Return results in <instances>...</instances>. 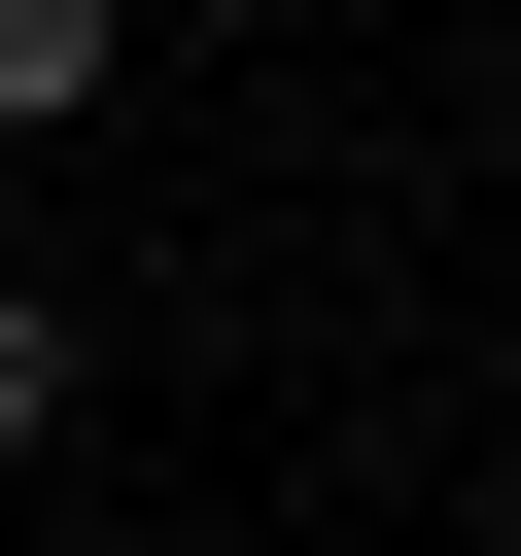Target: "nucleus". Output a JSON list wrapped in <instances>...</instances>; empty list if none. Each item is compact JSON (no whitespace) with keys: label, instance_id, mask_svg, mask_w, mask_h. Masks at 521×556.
Masks as SVG:
<instances>
[{"label":"nucleus","instance_id":"obj_1","mask_svg":"<svg viewBox=\"0 0 521 556\" xmlns=\"http://www.w3.org/2000/svg\"><path fill=\"white\" fill-rule=\"evenodd\" d=\"M104 70H139V0H0V139H69Z\"/></svg>","mask_w":521,"mask_h":556},{"label":"nucleus","instance_id":"obj_2","mask_svg":"<svg viewBox=\"0 0 521 556\" xmlns=\"http://www.w3.org/2000/svg\"><path fill=\"white\" fill-rule=\"evenodd\" d=\"M35 417H69V313H35V278H0V452H35Z\"/></svg>","mask_w":521,"mask_h":556}]
</instances>
